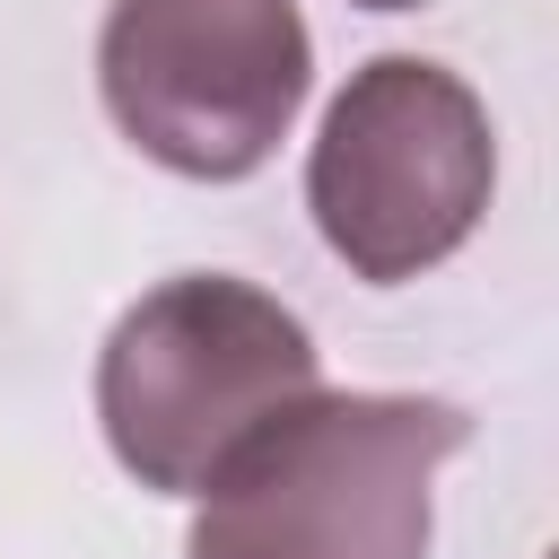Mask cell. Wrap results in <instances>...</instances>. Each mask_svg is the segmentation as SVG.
I'll return each mask as SVG.
<instances>
[{
  "mask_svg": "<svg viewBox=\"0 0 559 559\" xmlns=\"http://www.w3.org/2000/svg\"><path fill=\"white\" fill-rule=\"evenodd\" d=\"M498 192V131L472 79L428 52H376L323 105L306 148V210L332 262L367 288H402L472 245Z\"/></svg>",
  "mask_w": 559,
  "mask_h": 559,
  "instance_id": "obj_3",
  "label": "cell"
},
{
  "mask_svg": "<svg viewBox=\"0 0 559 559\" xmlns=\"http://www.w3.org/2000/svg\"><path fill=\"white\" fill-rule=\"evenodd\" d=\"M349 9H428V0H349Z\"/></svg>",
  "mask_w": 559,
  "mask_h": 559,
  "instance_id": "obj_5",
  "label": "cell"
},
{
  "mask_svg": "<svg viewBox=\"0 0 559 559\" xmlns=\"http://www.w3.org/2000/svg\"><path fill=\"white\" fill-rule=\"evenodd\" d=\"M463 445V402L314 393L201 489L183 559H428L437 472Z\"/></svg>",
  "mask_w": 559,
  "mask_h": 559,
  "instance_id": "obj_2",
  "label": "cell"
},
{
  "mask_svg": "<svg viewBox=\"0 0 559 559\" xmlns=\"http://www.w3.org/2000/svg\"><path fill=\"white\" fill-rule=\"evenodd\" d=\"M323 393L314 332L236 271H183L131 297L96 349V428L157 498H201L262 428Z\"/></svg>",
  "mask_w": 559,
  "mask_h": 559,
  "instance_id": "obj_1",
  "label": "cell"
},
{
  "mask_svg": "<svg viewBox=\"0 0 559 559\" xmlns=\"http://www.w3.org/2000/svg\"><path fill=\"white\" fill-rule=\"evenodd\" d=\"M306 87L314 35L297 0H114L96 26V96L114 131L183 183L262 175Z\"/></svg>",
  "mask_w": 559,
  "mask_h": 559,
  "instance_id": "obj_4",
  "label": "cell"
}]
</instances>
